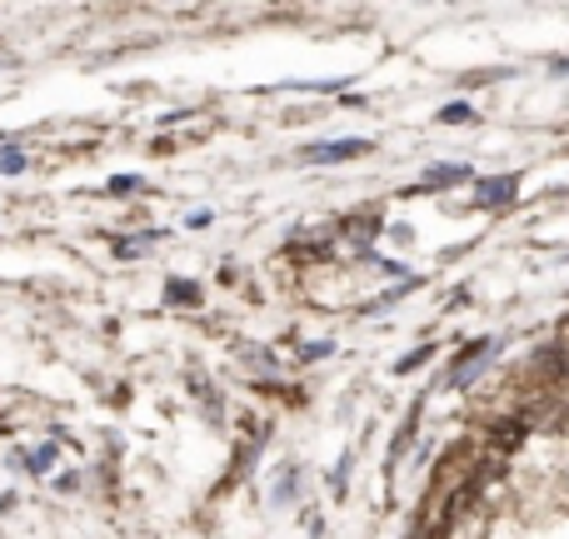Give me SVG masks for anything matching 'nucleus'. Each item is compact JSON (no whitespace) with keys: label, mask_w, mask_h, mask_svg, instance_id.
I'll use <instances>...</instances> for the list:
<instances>
[{"label":"nucleus","mask_w":569,"mask_h":539,"mask_svg":"<svg viewBox=\"0 0 569 539\" xmlns=\"http://www.w3.org/2000/svg\"><path fill=\"white\" fill-rule=\"evenodd\" d=\"M355 150H364L360 140H350V146H330V150H315V160H340V156H355Z\"/></svg>","instance_id":"f257e3e1"}]
</instances>
